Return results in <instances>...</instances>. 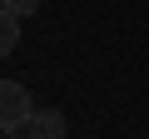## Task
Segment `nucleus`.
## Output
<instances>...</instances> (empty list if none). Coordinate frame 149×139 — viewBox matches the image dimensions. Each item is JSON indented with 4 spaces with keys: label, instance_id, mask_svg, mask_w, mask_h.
Wrapping results in <instances>:
<instances>
[{
    "label": "nucleus",
    "instance_id": "obj_4",
    "mask_svg": "<svg viewBox=\"0 0 149 139\" xmlns=\"http://www.w3.org/2000/svg\"><path fill=\"white\" fill-rule=\"evenodd\" d=\"M0 5H10L15 15H35V10H40V0H0Z\"/></svg>",
    "mask_w": 149,
    "mask_h": 139
},
{
    "label": "nucleus",
    "instance_id": "obj_2",
    "mask_svg": "<svg viewBox=\"0 0 149 139\" xmlns=\"http://www.w3.org/2000/svg\"><path fill=\"white\" fill-rule=\"evenodd\" d=\"M30 134H40V139H65V114H60V109H35V114H30Z\"/></svg>",
    "mask_w": 149,
    "mask_h": 139
},
{
    "label": "nucleus",
    "instance_id": "obj_5",
    "mask_svg": "<svg viewBox=\"0 0 149 139\" xmlns=\"http://www.w3.org/2000/svg\"><path fill=\"white\" fill-rule=\"evenodd\" d=\"M30 139H40V134H30Z\"/></svg>",
    "mask_w": 149,
    "mask_h": 139
},
{
    "label": "nucleus",
    "instance_id": "obj_1",
    "mask_svg": "<svg viewBox=\"0 0 149 139\" xmlns=\"http://www.w3.org/2000/svg\"><path fill=\"white\" fill-rule=\"evenodd\" d=\"M35 104H30V90L20 80H0V134H15L20 124H30Z\"/></svg>",
    "mask_w": 149,
    "mask_h": 139
},
{
    "label": "nucleus",
    "instance_id": "obj_3",
    "mask_svg": "<svg viewBox=\"0 0 149 139\" xmlns=\"http://www.w3.org/2000/svg\"><path fill=\"white\" fill-rule=\"evenodd\" d=\"M20 20H25V15H15L10 5H0V60L20 45Z\"/></svg>",
    "mask_w": 149,
    "mask_h": 139
}]
</instances>
